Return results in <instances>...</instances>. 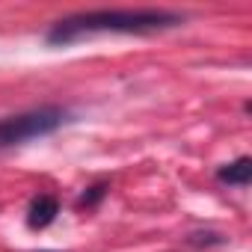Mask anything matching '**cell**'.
Instances as JSON below:
<instances>
[{"label":"cell","instance_id":"7a4b0ae2","mask_svg":"<svg viewBox=\"0 0 252 252\" xmlns=\"http://www.w3.org/2000/svg\"><path fill=\"white\" fill-rule=\"evenodd\" d=\"M63 122H65V110H60V107H39V110H27V113L0 119V152L15 149L21 143L45 137V134H54Z\"/></svg>","mask_w":252,"mask_h":252},{"label":"cell","instance_id":"6da1fadb","mask_svg":"<svg viewBox=\"0 0 252 252\" xmlns=\"http://www.w3.org/2000/svg\"><path fill=\"white\" fill-rule=\"evenodd\" d=\"M181 15L166 9H95V12H77L57 21L48 30V42L71 45L95 33H155V30L175 27Z\"/></svg>","mask_w":252,"mask_h":252},{"label":"cell","instance_id":"3957f363","mask_svg":"<svg viewBox=\"0 0 252 252\" xmlns=\"http://www.w3.org/2000/svg\"><path fill=\"white\" fill-rule=\"evenodd\" d=\"M57 214H60V202H57L54 196L42 193V196H36V199L30 202L27 225H30V228H45V225H51V222L57 220Z\"/></svg>","mask_w":252,"mask_h":252},{"label":"cell","instance_id":"5b68a950","mask_svg":"<svg viewBox=\"0 0 252 252\" xmlns=\"http://www.w3.org/2000/svg\"><path fill=\"white\" fill-rule=\"evenodd\" d=\"M89 190H92V193H83L80 205H95V202H98V199L107 193V187H104V184H98V187H89Z\"/></svg>","mask_w":252,"mask_h":252},{"label":"cell","instance_id":"277c9868","mask_svg":"<svg viewBox=\"0 0 252 252\" xmlns=\"http://www.w3.org/2000/svg\"><path fill=\"white\" fill-rule=\"evenodd\" d=\"M217 178H220L222 184H231V187H246L249 178H252V160H249V158H237L234 163L220 166Z\"/></svg>","mask_w":252,"mask_h":252}]
</instances>
